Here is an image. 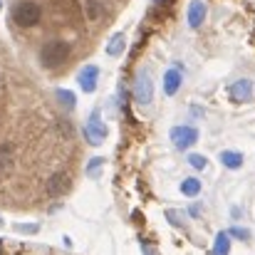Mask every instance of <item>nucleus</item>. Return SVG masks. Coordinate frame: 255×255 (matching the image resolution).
<instances>
[{"label":"nucleus","mask_w":255,"mask_h":255,"mask_svg":"<svg viewBox=\"0 0 255 255\" xmlns=\"http://www.w3.org/2000/svg\"><path fill=\"white\" fill-rule=\"evenodd\" d=\"M42 17V10L40 5H35L32 0H20L15 7H12V20L20 25V27H32L37 25Z\"/></svg>","instance_id":"f03ea898"},{"label":"nucleus","mask_w":255,"mask_h":255,"mask_svg":"<svg viewBox=\"0 0 255 255\" xmlns=\"http://www.w3.org/2000/svg\"><path fill=\"white\" fill-rule=\"evenodd\" d=\"M228 236H231V238H238V241H248V238H251V231H248V228H241V226H233V228L228 231Z\"/></svg>","instance_id":"aec40b11"},{"label":"nucleus","mask_w":255,"mask_h":255,"mask_svg":"<svg viewBox=\"0 0 255 255\" xmlns=\"http://www.w3.org/2000/svg\"><path fill=\"white\" fill-rule=\"evenodd\" d=\"M188 166H193L196 171H203L208 166V161H206V156H201V154H188Z\"/></svg>","instance_id":"6ab92c4d"},{"label":"nucleus","mask_w":255,"mask_h":255,"mask_svg":"<svg viewBox=\"0 0 255 255\" xmlns=\"http://www.w3.org/2000/svg\"><path fill=\"white\" fill-rule=\"evenodd\" d=\"M70 186H72V178H70V173H65V171H55V173L45 181V191H47L50 198L65 196V193L70 191Z\"/></svg>","instance_id":"423d86ee"},{"label":"nucleus","mask_w":255,"mask_h":255,"mask_svg":"<svg viewBox=\"0 0 255 255\" xmlns=\"http://www.w3.org/2000/svg\"><path fill=\"white\" fill-rule=\"evenodd\" d=\"M104 15V5L99 2V0H87V17L94 22V20H99Z\"/></svg>","instance_id":"f3484780"},{"label":"nucleus","mask_w":255,"mask_h":255,"mask_svg":"<svg viewBox=\"0 0 255 255\" xmlns=\"http://www.w3.org/2000/svg\"><path fill=\"white\" fill-rule=\"evenodd\" d=\"M122 52H124V35H114L109 40V45H107V55L109 57H119Z\"/></svg>","instance_id":"2eb2a0df"},{"label":"nucleus","mask_w":255,"mask_h":255,"mask_svg":"<svg viewBox=\"0 0 255 255\" xmlns=\"http://www.w3.org/2000/svg\"><path fill=\"white\" fill-rule=\"evenodd\" d=\"M70 55H72L70 42H65V40H47V42L40 47V65H42L45 70H55V67H60L62 62H67Z\"/></svg>","instance_id":"f257e3e1"},{"label":"nucleus","mask_w":255,"mask_h":255,"mask_svg":"<svg viewBox=\"0 0 255 255\" xmlns=\"http://www.w3.org/2000/svg\"><path fill=\"white\" fill-rule=\"evenodd\" d=\"M15 231L17 233H37L40 226L37 223H15Z\"/></svg>","instance_id":"412c9836"},{"label":"nucleus","mask_w":255,"mask_h":255,"mask_svg":"<svg viewBox=\"0 0 255 255\" xmlns=\"http://www.w3.org/2000/svg\"><path fill=\"white\" fill-rule=\"evenodd\" d=\"M171 144L178 149V151H186V149H191L196 141H198V129H193V127H188V124H178V127H173L171 129Z\"/></svg>","instance_id":"39448f33"},{"label":"nucleus","mask_w":255,"mask_h":255,"mask_svg":"<svg viewBox=\"0 0 255 255\" xmlns=\"http://www.w3.org/2000/svg\"><path fill=\"white\" fill-rule=\"evenodd\" d=\"M77 82L82 87V92L92 94L97 89V82H99V67L97 65H85L80 72H77Z\"/></svg>","instance_id":"0eeeda50"},{"label":"nucleus","mask_w":255,"mask_h":255,"mask_svg":"<svg viewBox=\"0 0 255 255\" xmlns=\"http://www.w3.org/2000/svg\"><path fill=\"white\" fill-rule=\"evenodd\" d=\"M15 169V146L0 144V176H7Z\"/></svg>","instance_id":"9d476101"},{"label":"nucleus","mask_w":255,"mask_h":255,"mask_svg":"<svg viewBox=\"0 0 255 255\" xmlns=\"http://www.w3.org/2000/svg\"><path fill=\"white\" fill-rule=\"evenodd\" d=\"M0 89H2V77H0Z\"/></svg>","instance_id":"b1692460"},{"label":"nucleus","mask_w":255,"mask_h":255,"mask_svg":"<svg viewBox=\"0 0 255 255\" xmlns=\"http://www.w3.org/2000/svg\"><path fill=\"white\" fill-rule=\"evenodd\" d=\"M228 97L233 102H238V104L251 102V97H253V82L251 80H236L233 85L228 87Z\"/></svg>","instance_id":"6e6552de"},{"label":"nucleus","mask_w":255,"mask_h":255,"mask_svg":"<svg viewBox=\"0 0 255 255\" xmlns=\"http://www.w3.org/2000/svg\"><path fill=\"white\" fill-rule=\"evenodd\" d=\"M188 213H191V216L196 218V216H198V206H191V208H188Z\"/></svg>","instance_id":"5701e85b"},{"label":"nucleus","mask_w":255,"mask_h":255,"mask_svg":"<svg viewBox=\"0 0 255 255\" xmlns=\"http://www.w3.org/2000/svg\"><path fill=\"white\" fill-rule=\"evenodd\" d=\"M231 253V236L228 231H221L213 241V255H228Z\"/></svg>","instance_id":"4468645a"},{"label":"nucleus","mask_w":255,"mask_h":255,"mask_svg":"<svg viewBox=\"0 0 255 255\" xmlns=\"http://www.w3.org/2000/svg\"><path fill=\"white\" fill-rule=\"evenodd\" d=\"M206 12H208V7H206V2H203V0H191L188 12H186L188 25H191L193 30H196V27H201V25H203V20H206Z\"/></svg>","instance_id":"1a4fd4ad"},{"label":"nucleus","mask_w":255,"mask_h":255,"mask_svg":"<svg viewBox=\"0 0 255 255\" xmlns=\"http://www.w3.org/2000/svg\"><path fill=\"white\" fill-rule=\"evenodd\" d=\"M166 218H169L171 226H178V228H183V221H181V216H178L176 211H166Z\"/></svg>","instance_id":"4be33fe9"},{"label":"nucleus","mask_w":255,"mask_h":255,"mask_svg":"<svg viewBox=\"0 0 255 255\" xmlns=\"http://www.w3.org/2000/svg\"><path fill=\"white\" fill-rule=\"evenodd\" d=\"M134 99L139 107H149L154 102V82H151V75L149 70H139L136 72V80H134Z\"/></svg>","instance_id":"7ed1b4c3"},{"label":"nucleus","mask_w":255,"mask_h":255,"mask_svg":"<svg viewBox=\"0 0 255 255\" xmlns=\"http://www.w3.org/2000/svg\"><path fill=\"white\" fill-rule=\"evenodd\" d=\"M107 134H109V129H107V124L102 122V114H99V112H92V117L87 119V124H85V139H87V144H92V146H99V144H104Z\"/></svg>","instance_id":"20e7f679"},{"label":"nucleus","mask_w":255,"mask_h":255,"mask_svg":"<svg viewBox=\"0 0 255 255\" xmlns=\"http://www.w3.org/2000/svg\"><path fill=\"white\" fill-rule=\"evenodd\" d=\"M178 191H181L183 196H188V198H196V196L201 193V181H198L196 176H188V178H183V181H181Z\"/></svg>","instance_id":"ddd939ff"},{"label":"nucleus","mask_w":255,"mask_h":255,"mask_svg":"<svg viewBox=\"0 0 255 255\" xmlns=\"http://www.w3.org/2000/svg\"><path fill=\"white\" fill-rule=\"evenodd\" d=\"M221 164L226 166V169H231V171H236V169H241L243 166V154L241 151H231V149H226V151H221Z\"/></svg>","instance_id":"f8f14e48"},{"label":"nucleus","mask_w":255,"mask_h":255,"mask_svg":"<svg viewBox=\"0 0 255 255\" xmlns=\"http://www.w3.org/2000/svg\"><path fill=\"white\" fill-rule=\"evenodd\" d=\"M156 2H166V0H156Z\"/></svg>","instance_id":"393cba45"},{"label":"nucleus","mask_w":255,"mask_h":255,"mask_svg":"<svg viewBox=\"0 0 255 255\" xmlns=\"http://www.w3.org/2000/svg\"><path fill=\"white\" fill-rule=\"evenodd\" d=\"M55 97H57V102H60L65 109H75V104H77V97H75L70 89H57Z\"/></svg>","instance_id":"dca6fc26"},{"label":"nucleus","mask_w":255,"mask_h":255,"mask_svg":"<svg viewBox=\"0 0 255 255\" xmlns=\"http://www.w3.org/2000/svg\"><path fill=\"white\" fill-rule=\"evenodd\" d=\"M102 166H104V159L102 156H97V159H89V164H87V176H99V171H102Z\"/></svg>","instance_id":"a211bd4d"},{"label":"nucleus","mask_w":255,"mask_h":255,"mask_svg":"<svg viewBox=\"0 0 255 255\" xmlns=\"http://www.w3.org/2000/svg\"><path fill=\"white\" fill-rule=\"evenodd\" d=\"M181 82H183L181 70H176V67L166 70V75H164V92H166V97H176V92L181 89Z\"/></svg>","instance_id":"9b49d317"},{"label":"nucleus","mask_w":255,"mask_h":255,"mask_svg":"<svg viewBox=\"0 0 255 255\" xmlns=\"http://www.w3.org/2000/svg\"><path fill=\"white\" fill-rule=\"evenodd\" d=\"M0 5H2V2H0Z\"/></svg>","instance_id":"a878e982"}]
</instances>
